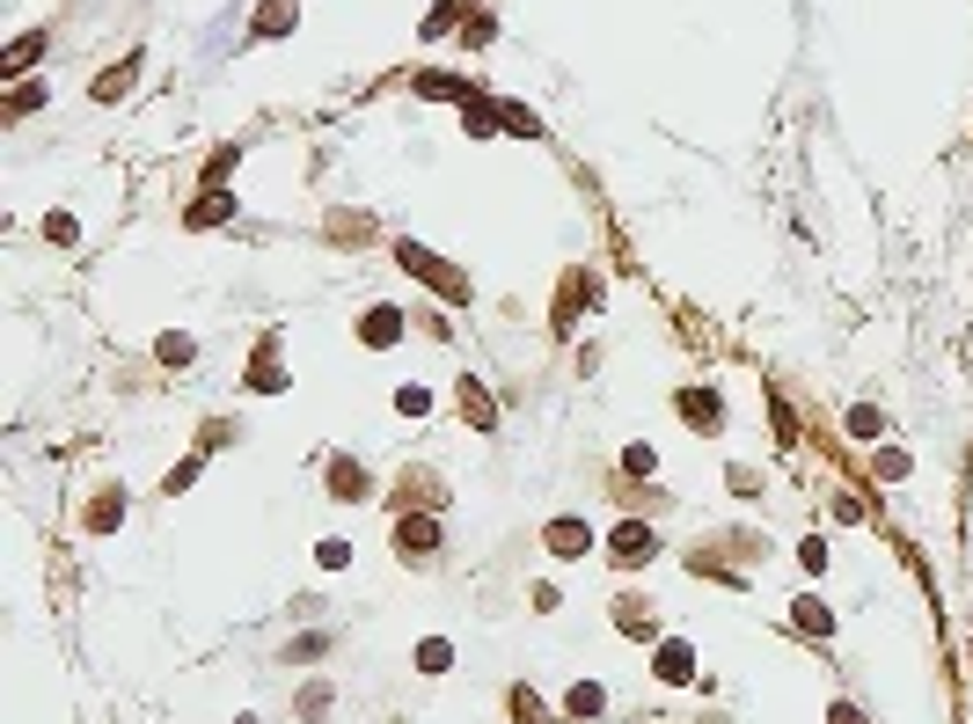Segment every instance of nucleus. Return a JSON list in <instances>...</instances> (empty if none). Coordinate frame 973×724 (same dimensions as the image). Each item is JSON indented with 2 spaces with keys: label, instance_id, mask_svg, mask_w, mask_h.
<instances>
[{
  "label": "nucleus",
  "instance_id": "1",
  "mask_svg": "<svg viewBox=\"0 0 973 724\" xmlns=\"http://www.w3.org/2000/svg\"><path fill=\"white\" fill-rule=\"evenodd\" d=\"M608 301V271L601 264H564L556 271V301H549V336H571L585 315H601Z\"/></svg>",
  "mask_w": 973,
  "mask_h": 724
},
{
  "label": "nucleus",
  "instance_id": "2",
  "mask_svg": "<svg viewBox=\"0 0 973 724\" xmlns=\"http://www.w3.org/2000/svg\"><path fill=\"white\" fill-rule=\"evenodd\" d=\"M389 257H395V271H410L418 285H432V293H440L447 308H469V301H477V279H469L461 264H447L440 249H425V242H410V234H403V242H395Z\"/></svg>",
  "mask_w": 973,
  "mask_h": 724
},
{
  "label": "nucleus",
  "instance_id": "3",
  "mask_svg": "<svg viewBox=\"0 0 973 724\" xmlns=\"http://www.w3.org/2000/svg\"><path fill=\"white\" fill-rule=\"evenodd\" d=\"M601 556H608V564H615V571H644V564H652V556H659V527H652V520H644V513H622L615 527H608Z\"/></svg>",
  "mask_w": 973,
  "mask_h": 724
},
{
  "label": "nucleus",
  "instance_id": "4",
  "mask_svg": "<svg viewBox=\"0 0 973 724\" xmlns=\"http://www.w3.org/2000/svg\"><path fill=\"white\" fill-rule=\"evenodd\" d=\"M673 418L689 424L695 440H718V432L732 424V410H725V395L710 389V381H681V389H673Z\"/></svg>",
  "mask_w": 973,
  "mask_h": 724
},
{
  "label": "nucleus",
  "instance_id": "5",
  "mask_svg": "<svg viewBox=\"0 0 973 724\" xmlns=\"http://www.w3.org/2000/svg\"><path fill=\"white\" fill-rule=\"evenodd\" d=\"M389 542H395V564L432 571V564H440V513H395Z\"/></svg>",
  "mask_w": 973,
  "mask_h": 724
},
{
  "label": "nucleus",
  "instance_id": "6",
  "mask_svg": "<svg viewBox=\"0 0 973 724\" xmlns=\"http://www.w3.org/2000/svg\"><path fill=\"white\" fill-rule=\"evenodd\" d=\"M242 389L249 395H285V389H293V366H285V330L257 336V352H249V366H242Z\"/></svg>",
  "mask_w": 973,
  "mask_h": 724
},
{
  "label": "nucleus",
  "instance_id": "7",
  "mask_svg": "<svg viewBox=\"0 0 973 724\" xmlns=\"http://www.w3.org/2000/svg\"><path fill=\"white\" fill-rule=\"evenodd\" d=\"M389 513H447L440 469H425V461H403V469H395V491H389Z\"/></svg>",
  "mask_w": 973,
  "mask_h": 724
},
{
  "label": "nucleus",
  "instance_id": "8",
  "mask_svg": "<svg viewBox=\"0 0 973 724\" xmlns=\"http://www.w3.org/2000/svg\"><path fill=\"white\" fill-rule=\"evenodd\" d=\"M542 549L556 556V564H585V556L601 549V534H593V520H579V513H549L542 520Z\"/></svg>",
  "mask_w": 973,
  "mask_h": 724
},
{
  "label": "nucleus",
  "instance_id": "9",
  "mask_svg": "<svg viewBox=\"0 0 973 724\" xmlns=\"http://www.w3.org/2000/svg\"><path fill=\"white\" fill-rule=\"evenodd\" d=\"M352 336L367 344V352H395L410 336V308H395V301H367L359 308V322H352Z\"/></svg>",
  "mask_w": 973,
  "mask_h": 724
},
{
  "label": "nucleus",
  "instance_id": "10",
  "mask_svg": "<svg viewBox=\"0 0 973 724\" xmlns=\"http://www.w3.org/2000/svg\"><path fill=\"white\" fill-rule=\"evenodd\" d=\"M454 410H461V424H469V432H483V440H491L498 424H505V418H498L491 381H483V373H469V366L454 373Z\"/></svg>",
  "mask_w": 973,
  "mask_h": 724
},
{
  "label": "nucleus",
  "instance_id": "11",
  "mask_svg": "<svg viewBox=\"0 0 973 724\" xmlns=\"http://www.w3.org/2000/svg\"><path fill=\"white\" fill-rule=\"evenodd\" d=\"M322 491H330L337 505H367L381 483H373V469L359 454H330V461H322Z\"/></svg>",
  "mask_w": 973,
  "mask_h": 724
},
{
  "label": "nucleus",
  "instance_id": "12",
  "mask_svg": "<svg viewBox=\"0 0 973 724\" xmlns=\"http://www.w3.org/2000/svg\"><path fill=\"white\" fill-rule=\"evenodd\" d=\"M322 242L330 249H373L381 242V220H373L367 205H330L322 212Z\"/></svg>",
  "mask_w": 973,
  "mask_h": 724
},
{
  "label": "nucleus",
  "instance_id": "13",
  "mask_svg": "<svg viewBox=\"0 0 973 724\" xmlns=\"http://www.w3.org/2000/svg\"><path fill=\"white\" fill-rule=\"evenodd\" d=\"M608 622H615V636H630V644H659V607L644 601V593H630V585H622L615 601H608Z\"/></svg>",
  "mask_w": 973,
  "mask_h": 724
},
{
  "label": "nucleus",
  "instance_id": "14",
  "mask_svg": "<svg viewBox=\"0 0 973 724\" xmlns=\"http://www.w3.org/2000/svg\"><path fill=\"white\" fill-rule=\"evenodd\" d=\"M140 73H147V52L132 44V52H118V59H110V67L89 81V103H124V95L140 89Z\"/></svg>",
  "mask_w": 973,
  "mask_h": 724
},
{
  "label": "nucleus",
  "instance_id": "15",
  "mask_svg": "<svg viewBox=\"0 0 973 724\" xmlns=\"http://www.w3.org/2000/svg\"><path fill=\"white\" fill-rule=\"evenodd\" d=\"M652 681L659 688H695V644L689 636H659L652 644Z\"/></svg>",
  "mask_w": 973,
  "mask_h": 724
},
{
  "label": "nucleus",
  "instance_id": "16",
  "mask_svg": "<svg viewBox=\"0 0 973 724\" xmlns=\"http://www.w3.org/2000/svg\"><path fill=\"white\" fill-rule=\"evenodd\" d=\"M124 513H132L124 483H96V497L81 505V534H96V542H103V534H118V527H124Z\"/></svg>",
  "mask_w": 973,
  "mask_h": 724
},
{
  "label": "nucleus",
  "instance_id": "17",
  "mask_svg": "<svg viewBox=\"0 0 973 724\" xmlns=\"http://www.w3.org/2000/svg\"><path fill=\"white\" fill-rule=\"evenodd\" d=\"M410 95H425V103H469V95H477V81H469V73H447V67H418L410 73Z\"/></svg>",
  "mask_w": 973,
  "mask_h": 724
},
{
  "label": "nucleus",
  "instance_id": "18",
  "mask_svg": "<svg viewBox=\"0 0 973 724\" xmlns=\"http://www.w3.org/2000/svg\"><path fill=\"white\" fill-rule=\"evenodd\" d=\"M293 30H301V0H257L249 44H271V37H293Z\"/></svg>",
  "mask_w": 973,
  "mask_h": 724
},
{
  "label": "nucleus",
  "instance_id": "19",
  "mask_svg": "<svg viewBox=\"0 0 973 724\" xmlns=\"http://www.w3.org/2000/svg\"><path fill=\"white\" fill-rule=\"evenodd\" d=\"M228 220H234V191H198L191 205H183V228H191V234L228 228Z\"/></svg>",
  "mask_w": 973,
  "mask_h": 724
},
{
  "label": "nucleus",
  "instance_id": "20",
  "mask_svg": "<svg viewBox=\"0 0 973 724\" xmlns=\"http://www.w3.org/2000/svg\"><path fill=\"white\" fill-rule=\"evenodd\" d=\"M330 652H337V630H293V636L279 644V658H285V666H322Z\"/></svg>",
  "mask_w": 973,
  "mask_h": 724
},
{
  "label": "nucleus",
  "instance_id": "21",
  "mask_svg": "<svg viewBox=\"0 0 973 724\" xmlns=\"http://www.w3.org/2000/svg\"><path fill=\"white\" fill-rule=\"evenodd\" d=\"M842 432H850L856 446H885V432H893V418H885L879 403H850V410H842Z\"/></svg>",
  "mask_w": 973,
  "mask_h": 724
},
{
  "label": "nucleus",
  "instance_id": "22",
  "mask_svg": "<svg viewBox=\"0 0 973 724\" xmlns=\"http://www.w3.org/2000/svg\"><path fill=\"white\" fill-rule=\"evenodd\" d=\"M791 630L813 636V644H827V636H834V607L820 601V593H798V601H791Z\"/></svg>",
  "mask_w": 973,
  "mask_h": 724
},
{
  "label": "nucleus",
  "instance_id": "23",
  "mask_svg": "<svg viewBox=\"0 0 973 724\" xmlns=\"http://www.w3.org/2000/svg\"><path fill=\"white\" fill-rule=\"evenodd\" d=\"M608 717V688L601 681H571L564 688V724H601Z\"/></svg>",
  "mask_w": 973,
  "mask_h": 724
},
{
  "label": "nucleus",
  "instance_id": "24",
  "mask_svg": "<svg viewBox=\"0 0 973 724\" xmlns=\"http://www.w3.org/2000/svg\"><path fill=\"white\" fill-rule=\"evenodd\" d=\"M718 556H725V564H769V534L761 527H725L718 534Z\"/></svg>",
  "mask_w": 973,
  "mask_h": 724
},
{
  "label": "nucleus",
  "instance_id": "25",
  "mask_svg": "<svg viewBox=\"0 0 973 724\" xmlns=\"http://www.w3.org/2000/svg\"><path fill=\"white\" fill-rule=\"evenodd\" d=\"M461 132H469V140H505V124H498V95H469V103H461Z\"/></svg>",
  "mask_w": 973,
  "mask_h": 724
},
{
  "label": "nucleus",
  "instance_id": "26",
  "mask_svg": "<svg viewBox=\"0 0 973 724\" xmlns=\"http://www.w3.org/2000/svg\"><path fill=\"white\" fill-rule=\"evenodd\" d=\"M44 44H52V30H22L16 44H8V59H0V73H8V81H30V67L44 59Z\"/></svg>",
  "mask_w": 973,
  "mask_h": 724
},
{
  "label": "nucleus",
  "instance_id": "27",
  "mask_svg": "<svg viewBox=\"0 0 973 724\" xmlns=\"http://www.w3.org/2000/svg\"><path fill=\"white\" fill-rule=\"evenodd\" d=\"M154 366L191 373V366H198V336H191V330H161V336H154Z\"/></svg>",
  "mask_w": 973,
  "mask_h": 724
},
{
  "label": "nucleus",
  "instance_id": "28",
  "mask_svg": "<svg viewBox=\"0 0 973 724\" xmlns=\"http://www.w3.org/2000/svg\"><path fill=\"white\" fill-rule=\"evenodd\" d=\"M505 717H513V724H564L556 710L542 703V695L528 688V681H513V688H505Z\"/></svg>",
  "mask_w": 973,
  "mask_h": 724
},
{
  "label": "nucleus",
  "instance_id": "29",
  "mask_svg": "<svg viewBox=\"0 0 973 724\" xmlns=\"http://www.w3.org/2000/svg\"><path fill=\"white\" fill-rule=\"evenodd\" d=\"M498 124H505V140H549V132H542V110L513 103V95H498Z\"/></svg>",
  "mask_w": 973,
  "mask_h": 724
},
{
  "label": "nucleus",
  "instance_id": "30",
  "mask_svg": "<svg viewBox=\"0 0 973 724\" xmlns=\"http://www.w3.org/2000/svg\"><path fill=\"white\" fill-rule=\"evenodd\" d=\"M477 8H483V0H432V16L418 22V30H425V37H454L461 22L477 16Z\"/></svg>",
  "mask_w": 973,
  "mask_h": 724
},
{
  "label": "nucleus",
  "instance_id": "31",
  "mask_svg": "<svg viewBox=\"0 0 973 724\" xmlns=\"http://www.w3.org/2000/svg\"><path fill=\"white\" fill-rule=\"evenodd\" d=\"M615 476H630V483H652V476H659V446H652V440H630V446L615 454Z\"/></svg>",
  "mask_w": 973,
  "mask_h": 724
},
{
  "label": "nucleus",
  "instance_id": "32",
  "mask_svg": "<svg viewBox=\"0 0 973 724\" xmlns=\"http://www.w3.org/2000/svg\"><path fill=\"white\" fill-rule=\"evenodd\" d=\"M410 666L425 673V681H440V673L454 666V636H418V652H410Z\"/></svg>",
  "mask_w": 973,
  "mask_h": 724
},
{
  "label": "nucleus",
  "instance_id": "33",
  "mask_svg": "<svg viewBox=\"0 0 973 724\" xmlns=\"http://www.w3.org/2000/svg\"><path fill=\"white\" fill-rule=\"evenodd\" d=\"M234 169H242V147H234V140H220L213 154H205V169H198V191H220V183H228Z\"/></svg>",
  "mask_w": 973,
  "mask_h": 724
},
{
  "label": "nucleus",
  "instance_id": "34",
  "mask_svg": "<svg viewBox=\"0 0 973 724\" xmlns=\"http://www.w3.org/2000/svg\"><path fill=\"white\" fill-rule=\"evenodd\" d=\"M44 95H52L44 81H16V89H8V103H0V124H22L30 110H44Z\"/></svg>",
  "mask_w": 973,
  "mask_h": 724
},
{
  "label": "nucleus",
  "instance_id": "35",
  "mask_svg": "<svg viewBox=\"0 0 973 724\" xmlns=\"http://www.w3.org/2000/svg\"><path fill=\"white\" fill-rule=\"evenodd\" d=\"M330 710H337V688H330V681H308V688L293 695V717H301V724H322Z\"/></svg>",
  "mask_w": 973,
  "mask_h": 724
},
{
  "label": "nucleus",
  "instance_id": "36",
  "mask_svg": "<svg viewBox=\"0 0 973 724\" xmlns=\"http://www.w3.org/2000/svg\"><path fill=\"white\" fill-rule=\"evenodd\" d=\"M871 476L907 483V476H915V454H907V446H871Z\"/></svg>",
  "mask_w": 973,
  "mask_h": 724
},
{
  "label": "nucleus",
  "instance_id": "37",
  "mask_svg": "<svg viewBox=\"0 0 973 724\" xmlns=\"http://www.w3.org/2000/svg\"><path fill=\"white\" fill-rule=\"evenodd\" d=\"M242 440V424L234 418H198V454H220V446Z\"/></svg>",
  "mask_w": 973,
  "mask_h": 724
},
{
  "label": "nucleus",
  "instance_id": "38",
  "mask_svg": "<svg viewBox=\"0 0 973 724\" xmlns=\"http://www.w3.org/2000/svg\"><path fill=\"white\" fill-rule=\"evenodd\" d=\"M198 469H205V454H198V446H191V454H183L177 469L161 476V497H183V491H191V483H198Z\"/></svg>",
  "mask_w": 973,
  "mask_h": 724
},
{
  "label": "nucleus",
  "instance_id": "39",
  "mask_svg": "<svg viewBox=\"0 0 973 724\" xmlns=\"http://www.w3.org/2000/svg\"><path fill=\"white\" fill-rule=\"evenodd\" d=\"M44 242H52V249H73V242H81V220H73V212H44Z\"/></svg>",
  "mask_w": 973,
  "mask_h": 724
},
{
  "label": "nucleus",
  "instance_id": "40",
  "mask_svg": "<svg viewBox=\"0 0 973 724\" xmlns=\"http://www.w3.org/2000/svg\"><path fill=\"white\" fill-rule=\"evenodd\" d=\"M395 418H432V389H418V381H403V389H395Z\"/></svg>",
  "mask_w": 973,
  "mask_h": 724
},
{
  "label": "nucleus",
  "instance_id": "41",
  "mask_svg": "<svg viewBox=\"0 0 973 724\" xmlns=\"http://www.w3.org/2000/svg\"><path fill=\"white\" fill-rule=\"evenodd\" d=\"M725 491L740 497V505H754V497H761V469H746V461H732V469H725Z\"/></svg>",
  "mask_w": 973,
  "mask_h": 724
},
{
  "label": "nucleus",
  "instance_id": "42",
  "mask_svg": "<svg viewBox=\"0 0 973 724\" xmlns=\"http://www.w3.org/2000/svg\"><path fill=\"white\" fill-rule=\"evenodd\" d=\"M461 44H469V52H483V44H498V16H483V8H477V16L461 22Z\"/></svg>",
  "mask_w": 973,
  "mask_h": 724
},
{
  "label": "nucleus",
  "instance_id": "43",
  "mask_svg": "<svg viewBox=\"0 0 973 724\" xmlns=\"http://www.w3.org/2000/svg\"><path fill=\"white\" fill-rule=\"evenodd\" d=\"M798 564H805V571H813V579H820V571L834 564V549H827V534H805V542H798Z\"/></svg>",
  "mask_w": 973,
  "mask_h": 724
},
{
  "label": "nucleus",
  "instance_id": "44",
  "mask_svg": "<svg viewBox=\"0 0 973 724\" xmlns=\"http://www.w3.org/2000/svg\"><path fill=\"white\" fill-rule=\"evenodd\" d=\"M315 564H322V571H344V564H352V542H337V534H322V542H315Z\"/></svg>",
  "mask_w": 973,
  "mask_h": 724
},
{
  "label": "nucleus",
  "instance_id": "45",
  "mask_svg": "<svg viewBox=\"0 0 973 724\" xmlns=\"http://www.w3.org/2000/svg\"><path fill=\"white\" fill-rule=\"evenodd\" d=\"M528 607H534V615H556V607H564V593H556L549 579H534V585H528Z\"/></svg>",
  "mask_w": 973,
  "mask_h": 724
},
{
  "label": "nucleus",
  "instance_id": "46",
  "mask_svg": "<svg viewBox=\"0 0 973 724\" xmlns=\"http://www.w3.org/2000/svg\"><path fill=\"white\" fill-rule=\"evenodd\" d=\"M769 410H776V440H783V446H798V418H791V403H783V395H769Z\"/></svg>",
  "mask_w": 973,
  "mask_h": 724
},
{
  "label": "nucleus",
  "instance_id": "47",
  "mask_svg": "<svg viewBox=\"0 0 973 724\" xmlns=\"http://www.w3.org/2000/svg\"><path fill=\"white\" fill-rule=\"evenodd\" d=\"M827 724H871V717L850 703V695H834V703H827Z\"/></svg>",
  "mask_w": 973,
  "mask_h": 724
},
{
  "label": "nucleus",
  "instance_id": "48",
  "mask_svg": "<svg viewBox=\"0 0 973 724\" xmlns=\"http://www.w3.org/2000/svg\"><path fill=\"white\" fill-rule=\"evenodd\" d=\"M410 322H418L425 336H454V330H447V315H432V308H410Z\"/></svg>",
  "mask_w": 973,
  "mask_h": 724
}]
</instances>
